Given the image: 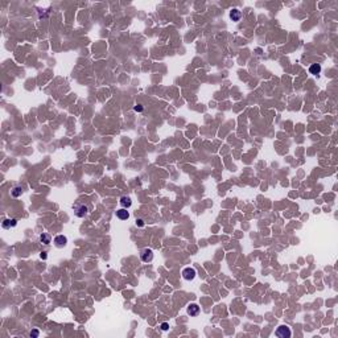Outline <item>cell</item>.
<instances>
[{"label": "cell", "instance_id": "cell-1", "mask_svg": "<svg viewBox=\"0 0 338 338\" xmlns=\"http://www.w3.org/2000/svg\"><path fill=\"white\" fill-rule=\"evenodd\" d=\"M275 336L279 337V338H289L292 336V331H291V329L288 328L287 325H281V326H279V328L276 329Z\"/></svg>", "mask_w": 338, "mask_h": 338}, {"label": "cell", "instance_id": "cell-2", "mask_svg": "<svg viewBox=\"0 0 338 338\" xmlns=\"http://www.w3.org/2000/svg\"><path fill=\"white\" fill-rule=\"evenodd\" d=\"M196 276H197V271L193 267H186V268L182 269V278H184L185 280H188V281L194 280Z\"/></svg>", "mask_w": 338, "mask_h": 338}, {"label": "cell", "instance_id": "cell-3", "mask_svg": "<svg viewBox=\"0 0 338 338\" xmlns=\"http://www.w3.org/2000/svg\"><path fill=\"white\" fill-rule=\"evenodd\" d=\"M140 259L144 263L152 262L153 260V251L151 250V248H144V250H141V252H140Z\"/></svg>", "mask_w": 338, "mask_h": 338}, {"label": "cell", "instance_id": "cell-4", "mask_svg": "<svg viewBox=\"0 0 338 338\" xmlns=\"http://www.w3.org/2000/svg\"><path fill=\"white\" fill-rule=\"evenodd\" d=\"M53 243L57 248H64L66 245H68V238H66L65 235H57L53 239Z\"/></svg>", "mask_w": 338, "mask_h": 338}, {"label": "cell", "instance_id": "cell-5", "mask_svg": "<svg viewBox=\"0 0 338 338\" xmlns=\"http://www.w3.org/2000/svg\"><path fill=\"white\" fill-rule=\"evenodd\" d=\"M16 226H17V219H15V218H7L2 222V227L4 230L13 229V227H16Z\"/></svg>", "mask_w": 338, "mask_h": 338}, {"label": "cell", "instance_id": "cell-6", "mask_svg": "<svg viewBox=\"0 0 338 338\" xmlns=\"http://www.w3.org/2000/svg\"><path fill=\"white\" fill-rule=\"evenodd\" d=\"M74 210H75V215L78 218H83L87 214V212H88L87 206H85V205H77V206L74 207Z\"/></svg>", "mask_w": 338, "mask_h": 338}, {"label": "cell", "instance_id": "cell-7", "mask_svg": "<svg viewBox=\"0 0 338 338\" xmlns=\"http://www.w3.org/2000/svg\"><path fill=\"white\" fill-rule=\"evenodd\" d=\"M116 218L120 219V221H126V219H128L130 218V213L127 212V209H119V210H116Z\"/></svg>", "mask_w": 338, "mask_h": 338}, {"label": "cell", "instance_id": "cell-8", "mask_svg": "<svg viewBox=\"0 0 338 338\" xmlns=\"http://www.w3.org/2000/svg\"><path fill=\"white\" fill-rule=\"evenodd\" d=\"M198 313H199V307L197 304H190L188 307V314L192 316V317H196V316H198Z\"/></svg>", "mask_w": 338, "mask_h": 338}, {"label": "cell", "instance_id": "cell-9", "mask_svg": "<svg viewBox=\"0 0 338 338\" xmlns=\"http://www.w3.org/2000/svg\"><path fill=\"white\" fill-rule=\"evenodd\" d=\"M23 193H24L23 186H13L12 190H11V196L15 197V198H19L21 194H23Z\"/></svg>", "mask_w": 338, "mask_h": 338}, {"label": "cell", "instance_id": "cell-10", "mask_svg": "<svg viewBox=\"0 0 338 338\" xmlns=\"http://www.w3.org/2000/svg\"><path fill=\"white\" fill-rule=\"evenodd\" d=\"M240 17H242V12L239 9H232V11H230V19L232 20V21H239L240 20Z\"/></svg>", "mask_w": 338, "mask_h": 338}, {"label": "cell", "instance_id": "cell-11", "mask_svg": "<svg viewBox=\"0 0 338 338\" xmlns=\"http://www.w3.org/2000/svg\"><path fill=\"white\" fill-rule=\"evenodd\" d=\"M40 242L42 243V245H49V243L52 242L50 234H48V232H42V234L40 235Z\"/></svg>", "mask_w": 338, "mask_h": 338}, {"label": "cell", "instance_id": "cell-12", "mask_svg": "<svg viewBox=\"0 0 338 338\" xmlns=\"http://www.w3.org/2000/svg\"><path fill=\"white\" fill-rule=\"evenodd\" d=\"M309 73L310 74H313V75H318L321 73V65L318 64H313V65H310V68H309Z\"/></svg>", "mask_w": 338, "mask_h": 338}, {"label": "cell", "instance_id": "cell-13", "mask_svg": "<svg viewBox=\"0 0 338 338\" xmlns=\"http://www.w3.org/2000/svg\"><path fill=\"white\" fill-rule=\"evenodd\" d=\"M120 205L123 206L124 209H128L131 205H132V201H131V198L130 197H127V196H123L120 198Z\"/></svg>", "mask_w": 338, "mask_h": 338}, {"label": "cell", "instance_id": "cell-14", "mask_svg": "<svg viewBox=\"0 0 338 338\" xmlns=\"http://www.w3.org/2000/svg\"><path fill=\"white\" fill-rule=\"evenodd\" d=\"M160 328H161L163 331H167V330L169 329V324H168V322H163L161 325H160Z\"/></svg>", "mask_w": 338, "mask_h": 338}, {"label": "cell", "instance_id": "cell-15", "mask_svg": "<svg viewBox=\"0 0 338 338\" xmlns=\"http://www.w3.org/2000/svg\"><path fill=\"white\" fill-rule=\"evenodd\" d=\"M134 110H135L136 112H141L143 111V106H141V104H136V106L134 107Z\"/></svg>", "mask_w": 338, "mask_h": 338}, {"label": "cell", "instance_id": "cell-16", "mask_svg": "<svg viewBox=\"0 0 338 338\" xmlns=\"http://www.w3.org/2000/svg\"><path fill=\"white\" fill-rule=\"evenodd\" d=\"M38 334H40V331H38V330H32L31 331V337H33V338L38 337Z\"/></svg>", "mask_w": 338, "mask_h": 338}, {"label": "cell", "instance_id": "cell-17", "mask_svg": "<svg viewBox=\"0 0 338 338\" xmlns=\"http://www.w3.org/2000/svg\"><path fill=\"white\" fill-rule=\"evenodd\" d=\"M136 226L143 227V226H144V221H143V219H136Z\"/></svg>", "mask_w": 338, "mask_h": 338}, {"label": "cell", "instance_id": "cell-18", "mask_svg": "<svg viewBox=\"0 0 338 338\" xmlns=\"http://www.w3.org/2000/svg\"><path fill=\"white\" fill-rule=\"evenodd\" d=\"M40 256H41V259H46V252H41Z\"/></svg>", "mask_w": 338, "mask_h": 338}]
</instances>
